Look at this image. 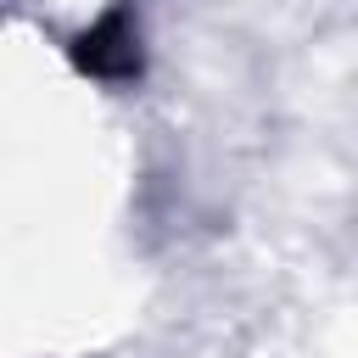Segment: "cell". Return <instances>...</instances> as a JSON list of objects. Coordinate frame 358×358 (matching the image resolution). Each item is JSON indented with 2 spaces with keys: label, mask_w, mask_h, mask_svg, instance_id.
<instances>
[{
  "label": "cell",
  "mask_w": 358,
  "mask_h": 358,
  "mask_svg": "<svg viewBox=\"0 0 358 358\" xmlns=\"http://www.w3.org/2000/svg\"><path fill=\"white\" fill-rule=\"evenodd\" d=\"M73 62H78L90 78H106V84L134 78V73H140V39H134L129 11H123V6H112L95 28H84V34L73 39Z\"/></svg>",
  "instance_id": "obj_1"
}]
</instances>
